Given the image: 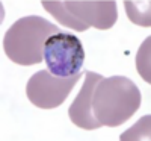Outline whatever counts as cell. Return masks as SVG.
<instances>
[{
	"label": "cell",
	"instance_id": "2",
	"mask_svg": "<svg viewBox=\"0 0 151 141\" xmlns=\"http://www.w3.org/2000/svg\"><path fill=\"white\" fill-rule=\"evenodd\" d=\"M62 32L59 26L42 17L29 15L17 20L6 31L3 49L6 56L20 65H33L44 61V46L52 35Z\"/></svg>",
	"mask_w": 151,
	"mask_h": 141
},
{
	"label": "cell",
	"instance_id": "6",
	"mask_svg": "<svg viewBox=\"0 0 151 141\" xmlns=\"http://www.w3.org/2000/svg\"><path fill=\"white\" fill-rule=\"evenodd\" d=\"M101 79H103L101 74H97L94 71L88 70L85 74V82L80 88V91L76 96L74 102L68 109L70 120L76 126L82 127L85 131H95L98 127H101L92 114V94H94L97 84Z\"/></svg>",
	"mask_w": 151,
	"mask_h": 141
},
{
	"label": "cell",
	"instance_id": "4",
	"mask_svg": "<svg viewBox=\"0 0 151 141\" xmlns=\"http://www.w3.org/2000/svg\"><path fill=\"white\" fill-rule=\"evenodd\" d=\"M44 62L47 70L58 78H71L80 73L85 62L82 41L73 33L52 35L44 46Z\"/></svg>",
	"mask_w": 151,
	"mask_h": 141
},
{
	"label": "cell",
	"instance_id": "3",
	"mask_svg": "<svg viewBox=\"0 0 151 141\" xmlns=\"http://www.w3.org/2000/svg\"><path fill=\"white\" fill-rule=\"evenodd\" d=\"M44 8L64 26L85 31L109 29L116 21V2H42Z\"/></svg>",
	"mask_w": 151,
	"mask_h": 141
},
{
	"label": "cell",
	"instance_id": "5",
	"mask_svg": "<svg viewBox=\"0 0 151 141\" xmlns=\"http://www.w3.org/2000/svg\"><path fill=\"white\" fill-rule=\"evenodd\" d=\"M82 74L80 71L71 78H58L48 70H40L27 81V99L41 109H55L65 102Z\"/></svg>",
	"mask_w": 151,
	"mask_h": 141
},
{
	"label": "cell",
	"instance_id": "1",
	"mask_svg": "<svg viewBox=\"0 0 151 141\" xmlns=\"http://www.w3.org/2000/svg\"><path fill=\"white\" fill-rule=\"evenodd\" d=\"M139 106V88L124 76L103 78L94 89L92 114L100 126H119L127 121Z\"/></svg>",
	"mask_w": 151,
	"mask_h": 141
}]
</instances>
